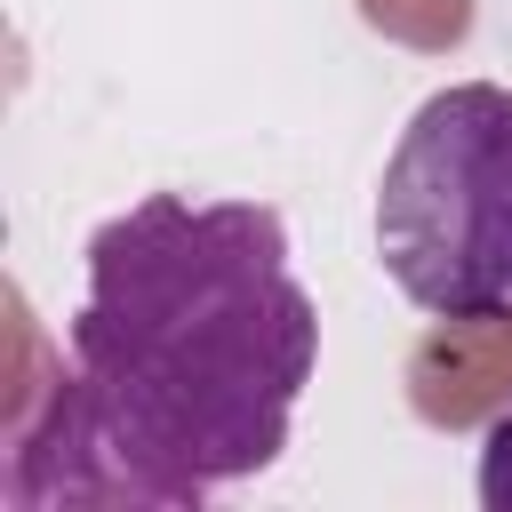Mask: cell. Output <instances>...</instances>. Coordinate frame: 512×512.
I'll use <instances>...</instances> for the list:
<instances>
[{
  "instance_id": "2",
  "label": "cell",
  "mask_w": 512,
  "mask_h": 512,
  "mask_svg": "<svg viewBox=\"0 0 512 512\" xmlns=\"http://www.w3.org/2000/svg\"><path fill=\"white\" fill-rule=\"evenodd\" d=\"M376 264L432 320H512V88L424 96L376 176Z\"/></svg>"
},
{
  "instance_id": "1",
  "label": "cell",
  "mask_w": 512,
  "mask_h": 512,
  "mask_svg": "<svg viewBox=\"0 0 512 512\" xmlns=\"http://www.w3.org/2000/svg\"><path fill=\"white\" fill-rule=\"evenodd\" d=\"M320 304L272 200L144 192L88 232L64 376L16 432L8 504L184 512L280 464Z\"/></svg>"
},
{
  "instance_id": "3",
  "label": "cell",
  "mask_w": 512,
  "mask_h": 512,
  "mask_svg": "<svg viewBox=\"0 0 512 512\" xmlns=\"http://www.w3.org/2000/svg\"><path fill=\"white\" fill-rule=\"evenodd\" d=\"M472 496H480L488 512H512V408H496V416H488V432H480Z\"/></svg>"
}]
</instances>
